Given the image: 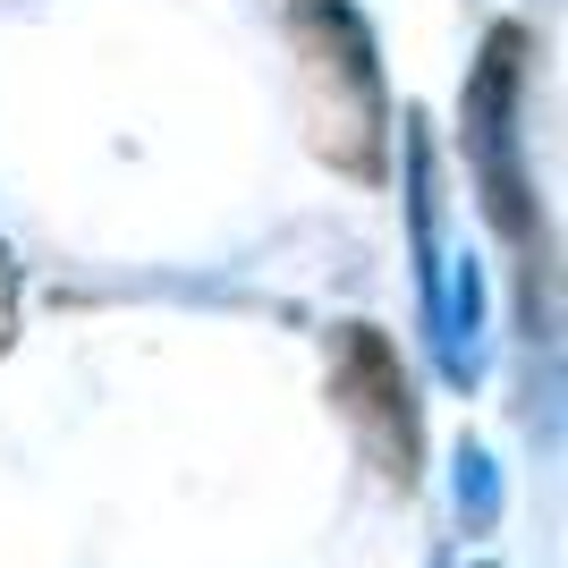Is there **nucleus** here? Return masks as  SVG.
<instances>
[{
    "label": "nucleus",
    "mask_w": 568,
    "mask_h": 568,
    "mask_svg": "<svg viewBox=\"0 0 568 568\" xmlns=\"http://www.w3.org/2000/svg\"><path fill=\"white\" fill-rule=\"evenodd\" d=\"M288 34H297V60H306L314 144H323L339 170L374 179L390 111H382V69H374V43H365L356 9H348V0H297Z\"/></svg>",
    "instance_id": "f257e3e1"
},
{
    "label": "nucleus",
    "mask_w": 568,
    "mask_h": 568,
    "mask_svg": "<svg viewBox=\"0 0 568 568\" xmlns=\"http://www.w3.org/2000/svg\"><path fill=\"white\" fill-rule=\"evenodd\" d=\"M339 407H348V425L365 433V450L390 484L416 475V399H407V374L399 356L382 348L374 332H339V374H332Z\"/></svg>",
    "instance_id": "f03ea898"
},
{
    "label": "nucleus",
    "mask_w": 568,
    "mask_h": 568,
    "mask_svg": "<svg viewBox=\"0 0 568 568\" xmlns=\"http://www.w3.org/2000/svg\"><path fill=\"white\" fill-rule=\"evenodd\" d=\"M518 51L526 34H493L484 69L467 85V144H475V170H484V195L493 213L526 237V179H518Z\"/></svg>",
    "instance_id": "7ed1b4c3"
}]
</instances>
